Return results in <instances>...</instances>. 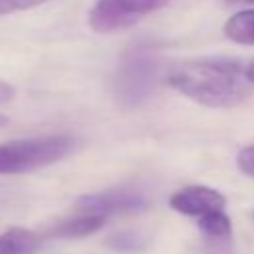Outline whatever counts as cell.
<instances>
[{
    "label": "cell",
    "mask_w": 254,
    "mask_h": 254,
    "mask_svg": "<svg viewBox=\"0 0 254 254\" xmlns=\"http://www.w3.org/2000/svg\"><path fill=\"white\" fill-rule=\"evenodd\" d=\"M246 75H248V79L254 83V60H252V62L246 65Z\"/></svg>",
    "instance_id": "obj_16"
},
{
    "label": "cell",
    "mask_w": 254,
    "mask_h": 254,
    "mask_svg": "<svg viewBox=\"0 0 254 254\" xmlns=\"http://www.w3.org/2000/svg\"><path fill=\"white\" fill-rule=\"evenodd\" d=\"M167 83L208 109H230L244 103L254 89L240 60L206 56L181 62L167 73Z\"/></svg>",
    "instance_id": "obj_1"
},
{
    "label": "cell",
    "mask_w": 254,
    "mask_h": 254,
    "mask_svg": "<svg viewBox=\"0 0 254 254\" xmlns=\"http://www.w3.org/2000/svg\"><path fill=\"white\" fill-rule=\"evenodd\" d=\"M105 224V216L91 214V212H77L73 216L62 218L50 228V236L54 238H83L95 234Z\"/></svg>",
    "instance_id": "obj_7"
},
{
    "label": "cell",
    "mask_w": 254,
    "mask_h": 254,
    "mask_svg": "<svg viewBox=\"0 0 254 254\" xmlns=\"http://www.w3.org/2000/svg\"><path fill=\"white\" fill-rule=\"evenodd\" d=\"M169 206L183 216L198 218L212 210H224L226 196L220 190L206 185H189L175 190L169 196Z\"/></svg>",
    "instance_id": "obj_6"
},
{
    "label": "cell",
    "mask_w": 254,
    "mask_h": 254,
    "mask_svg": "<svg viewBox=\"0 0 254 254\" xmlns=\"http://www.w3.org/2000/svg\"><path fill=\"white\" fill-rule=\"evenodd\" d=\"M173 0H95L87 14V24L97 34H113L131 28L147 14H153Z\"/></svg>",
    "instance_id": "obj_3"
},
{
    "label": "cell",
    "mask_w": 254,
    "mask_h": 254,
    "mask_svg": "<svg viewBox=\"0 0 254 254\" xmlns=\"http://www.w3.org/2000/svg\"><path fill=\"white\" fill-rule=\"evenodd\" d=\"M222 32L234 44L254 46V8H246V10L232 14L224 22Z\"/></svg>",
    "instance_id": "obj_9"
},
{
    "label": "cell",
    "mask_w": 254,
    "mask_h": 254,
    "mask_svg": "<svg viewBox=\"0 0 254 254\" xmlns=\"http://www.w3.org/2000/svg\"><path fill=\"white\" fill-rule=\"evenodd\" d=\"M44 2H48V0H0V18L8 16V14H14V12L36 8Z\"/></svg>",
    "instance_id": "obj_12"
},
{
    "label": "cell",
    "mask_w": 254,
    "mask_h": 254,
    "mask_svg": "<svg viewBox=\"0 0 254 254\" xmlns=\"http://www.w3.org/2000/svg\"><path fill=\"white\" fill-rule=\"evenodd\" d=\"M77 141L69 135H46L0 143V177L44 169L73 153Z\"/></svg>",
    "instance_id": "obj_2"
},
{
    "label": "cell",
    "mask_w": 254,
    "mask_h": 254,
    "mask_svg": "<svg viewBox=\"0 0 254 254\" xmlns=\"http://www.w3.org/2000/svg\"><path fill=\"white\" fill-rule=\"evenodd\" d=\"M77 212H91L99 216H115V214H137L149 208V198L131 187H115L99 192L83 194L75 200Z\"/></svg>",
    "instance_id": "obj_5"
},
{
    "label": "cell",
    "mask_w": 254,
    "mask_h": 254,
    "mask_svg": "<svg viewBox=\"0 0 254 254\" xmlns=\"http://www.w3.org/2000/svg\"><path fill=\"white\" fill-rule=\"evenodd\" d=\"M157 60L149 54H131L119 65L115 75V93L125 105H139L145 101L157 79Z\"/></svg>",
    "instance_id": "obj_4"
},
{
    "label": "cell",
    "mask_w": 254,
    "mask_h": 254,
    "mask_svg": "<svg viewBox=\"0 0 254 254\" xmlns=\"http://www.w3.org/2000/svg\"><path fill=\"white\" fill-rule=\"evenodd\" d=\"M226 4H232V6H252L254 0H226Z\"/></svg>",
    "instance_id": "obj_15"
},
{
    "label": "cell",
    "mask_w": 254,
    "mask_h": 254,
    "mask_svg": "<svg viewBox=\"0 0 254 254\" xmlns=\"http://www.w3.org/2000/svg\"><path fill=\"white\" fill-rule=\"evenodd\" d=\"M40 246V234L30 228L10 226L0 234V254H36Z\"/></svg>",
    "instance_id": "obj_8"
},
{
    "label": "cell",
    "mask_w": 254,
    "mask_h": 254,
    "mask_svg": "<svg viewBox=\"0 0 254 254\" xmlns=\"http://www.w3.org/2000/svg\"><path fill=\"white\" fill-rule=\"evenodd\" d=\"M196 226L202 236L210 240H224L232 234V220L226 210H212L196 218Z\"/></svg>",
    "instance_id": "obj_10"
},
{
    "label": "cell",
    "mask_w": 254,
    "mask_h": 254,
    "mask_svg": "<svg viewBox=\"0 0 254 254\" xmlns=\"http://www.w3.org/2000/svg\"><path fill=\"white\" fill-rule=\"evenodd\" d=\"M107 246L117 252H137L145 246V238L135 230H121L111 234L107 240Z\"/></svg>",
    "instance_id": "obj_11"
},
{
    "label": "cell",
    "mask_w": 254,
    "mask_h": 254,
    "mask_svg": "<svg viewBox=\"0 0 254 254\" xmlns=\"http://www.w3.org/2000/svg\"><path fill=\"white\" fill-rule=\"evenodd\" d=\"M236 167L240 169V173H244L246 177L254 179V145H248L244 149L238 151L236 155Z\"/></svg>",
    "instance_id": "obj_13"
},
{
    "label": "cell",
    "mask_w": 254,
    "mask_h": 254,
    "mask_svg": "<svg viewBox=\"0 0 254 254\" xmlns=\"http://www.w3.org/2000/svg\"><path fill=\"white\" fill-rule=\"evenodd\" d=\"M14 97H16V89H14L8 81H2V79H0V105L10 103Z\"/></svg>",
    "instance_id": "obj_14"
},
{
    "label": "cell",
    "mask_w": 254,
    "mask_h": 254,
    "mask_svg": "<svg viewBox=\"0 0 254 254\" xmlns=\"http://www.w3.org/2000/svg\"><path fill=\"white\" fill-rule=\"evenodd\" d=\"M6 123H8V117H6V115H2V113H0V127H4V125H6Z\"/></svg>",
    "instance_id": "obj_17"
}]
</instances>
